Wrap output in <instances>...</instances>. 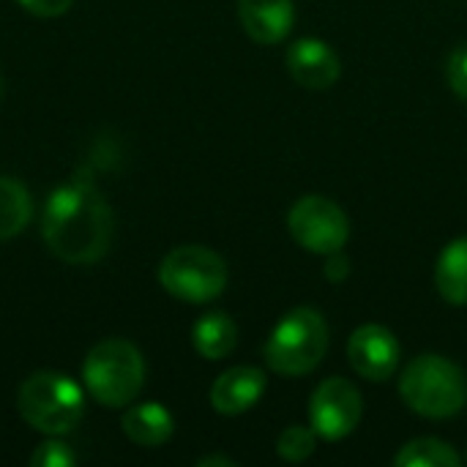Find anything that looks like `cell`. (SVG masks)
I'll list each match as a JSON object with an SVG mask.
<instances>
[{
    "instance_id": "obj_1",
    "label": "cell",
    "mask_w": 467,
    "mask_h": 467,
    "mask_svg": "<svg viewBox=\"0 0 467 467\" xmlns=\"http://www.w3.org/2000/svg\"><path fill=\"white\" fill-rule=\"evenodd\" d=\"M115 216L90 178L77 175L57 186L41 216V235L49 252L68 265L99 263L112 244Z\"/></svg>"
},
{
    "instance_id": "obj_2",
    "label": "cell",
    "mask_w": 467,
    "mask_h": 467,
    "mask_svg": "<svg viewBox=\"0 0 467 467\" xmlns=\"http://www.w3.org/2000/svg\"><path fill=\"white\" fill-rule=\"evenodd\" d=\"M82 383L101 408H126L145 386V358L129 339H101L85 356Z\"/></svg>"
},
{
    "instance_id": "obj_3",
    "label": "cell",
    "mask_w": 467,
    "mask_h": 467,
    "mask_svg": "<svg viewBox=\"0 0 467 467\" xmlns=\"http://www.w3.org/2000/svg\"><path fill=\"white\" fill-rule=\"evenodd\" d=\"M16 410L22 421L49 438L77 430L85 416L82 386L60 372H36L16 391Z\"/></svg>"
},
{
    "instance_id": "obj_4",
    "label": "cell",
    "mask_w": 467,
    "mask_h": 467,
    "mask_svg": "<svg viewBox=\"0 0 467 467\" xmlns=\"http://www.w3.org/2000/svg\"><path fill=\"white\" fill-rule=\"evenodd\" d=\"M400 394L410 410L427 419L457 416L467 402L465 375L460 367L443 356L427 353L413 358L402 369Z\"/></svg>"
},
{
    "instance_id": "obj_5",
    "label": "cell",
    "mask_w": 467,
    "mask_h": 467,
    "mask_svg": "<svg viewBox=\"0 0 467 467\" xmlns=\"http://www.w3.org/2000/svg\"><path fill=\"white\" fill-rule=\"evenodd\" d=\"M328 350V326L317 309L298 306L287 312L265 342V364L276 375L301 378L320 367Z\"/></svg>"
},
{
    "instance_id": "obj_6",
    "label": "cell",
    "mask_w": 467,
    "mask_h": 467,
    "mask_svg": "<svg viewBox=\"0 0 467 467\" xmlns=\"http://www.w3.org/2000/svg\"><path fill=\"white\" fill-rule=\"evenodd\" d=\"M159 282L178 301L208 304L227 287V263L208 246H175L159 265Z\"/></svg>"
},
{
    "instance_id": "obj_7",
    "label": "cell",
    "mask_w": 467,
    "mask_h": 467,
    "mask_svg": "<svg viewBox=\"0 0 467 467\" xmlns=\"http://www.w3.org/2000/svg\"><path fill=\"white\" fill-rule=\"evenodd\" d=\"M287 230L301 249L312 254H331L345 249L350 238V219L334 200L309 194L290 208Z\"/></svg>"
},
{
    "instance_id": "obj_8",
    "label": "cell",
    "mask_w": 467,
    "mask_h": 467,
    "mask_svg": "<svg viewBox=\"0 0 467 467\" xmlns=\"http://www.w3.org/2000/svg\"><path fill=\"white\" fill-rule=\"evenodd\" d=\"M361 413H364L361 391L345 378L323 380L309 400V421L315 435H320L323 441L348 438L358 427Z\"/></svg>"
},
{
    "instance_id": "obj_9",
    "label": "cell",
    "mask_w": 467,
    "mask_h": 467,
    "mask_svg": "<svg viewBox=\"0 0 467 467\" xmlns=\"http://www.w3.org/2000/svg\"><path fill=\"white\" fill-rule=\"evenodd\" d=\"M348 358L350 367L369 383H383L389 380L402 361V348L400 339L378 323H367L353 331L348 342Z\"/></svg>"
},
{
    "instance_id": "obj_10",
    "label": "cell",
    "mask_w": 467,
    "mask_h": 467,
    "mask_svg": "<svg viewBox=\"0 0 467 467\" xmlns=\"http://www.w3.org/2000/svg\"><path fill=\"white\" fill-rule=\"evenodd\" d=\"M287 71L298 85L309 90H328L339 79L342 63L326 41L298 38L287 52Z\"/></svg>"
},
{
    "instance_id": "obj_11",
    "label": "cell",
    "mask_w": 467,
    "mask_h": 467,
    "mask_svg": "<svg viewBox=\"0 0 467 467\" xmlns=\"http://www.w3.org/2000/svg\"><path fill=\"white\" fill-rule=\"evenodd\" d=\"M265 372L257 367H233L211 386V408L222 416H241L252 410L265 394Z\"/></svg>"
},
{
    "instance_id": "obj_12",
    "label": "cell",
    "mask_w": 467,
    "mask_h": 467,
    "mask_svg": "<svg viewBox=\"0 0 467 467\" xmlns=\"http://www.w3.org/2000/svg\"><path fill=\"white\" fill-rule=\"evenodd\" d=\"M238 16L257 44H279L296 25L293 0H238Z\"/></svg>"
},
{
    "instance_id": "obj_13",
    "label": "cell",
    "mask_w": 467,
    "mask_h": 467,
    "mask_svg": "<svg viewBox=\"0 0 467 467\" xmlns=\"http://www.w3.org/2000/svg\"><path fill=\"white\" fill-rule=\"evenodd\" d=\"M120 430L123 435L142 446V449H156L164 446L172 432H175V419L172 413L159 405V402H142V405H131L123 419H120Z\"/></svg>"
},
{
    "instance_id": "obj_14",
    "label": "cell",
    "mask_w": 467,
    "mask_h": 467,
    "mask_svg": "<svg viewBox=\"0 0 467 467\" xmlns=\"http://www.w3.org/2000/svg\"><path fill=\"white\" fill-rule=\"evenodd\" d=\"M194 350L208 361L227 358L238 345V326L227 312H208L192 328Z\"/></svg>"
},
{
    "instance_id": "obj_15",
    "label": "cell",
    "mask_w": 467,
    "mask_h": 467,
    "mask_svg": "<svg viewBox=\"0 0 467 467\" xmlns=\"http://www.w3.org/2000/svg\"><path fill=\"white\" fill-rule=\"evenodd\" d=\"M435 285L443 301L467 306V238L451 241L435 265Z\"/></svg>"
},
{
    "instance_id": "obj_16",
    "label": "cell",
    "mask_w": 467,
    "mask_h": 467,
    "mask_svg": "<svg viewBox=\"0 0 467 467\" xmlns=\"http://www.w3.org/2000/svg\"><path fill=\"white\" fill-rule=\"evenodd\" d=\"M33 219V197L16 178L0 175V241L19 235Z\"/></svg>"
},
{
    "instance_id": "obj_17",
    "label": "cell",
    "mask_w": 467,
    "mask_h": 467,
    "mask_svg": "<svg viewBox=\"0 0 467 467\" xmlns=\"http://www.w3.org/2000/svg\"><path fill=\"white\" fill-rule=\"evenodd\" d=\"M394 465L400 467H457L462 465V457L438 438H419L400 449L394 457Z\"/></svg>"
},
{
    "instance_id": "obj_18",
    "label": "cell",
    "mask_w": 467,
    "mask_h": 467,
    "mask_svg": "<svg viewBox=\"0 0 467 467\" xmlns=\"http://www.w3.org/2000/svg\"><path fill=\"white\" fill-rule=\"evenodd\" d=\"M315 446H317V438H315V430L309 427H301V424H293L287 427L279 441H276V454L285 460V462H304L315 454Z\"/></svg>"
},
{
    "instance_id": "obj_19",
    "label": "cell",
    "mask_w": 467,
    "mask_h": 467,
    "mask_svg": "<svg viewBox=\"0 0 467 467\" xmlns=\"http://www.w3.org/2000/svg\"><path fill=\"white\" fill-rule=\"evenodd\" d=\"M30 465L33 467H74L77 465V454L71 446L60 443V441H44L41 446H36V451L30 454Z\"/></svg>"
},
{
    "instance_id": "obj_20",
    "label": "cell",
    "mask_w": 467,
    "mask_h": 467,
    "mask_svg": "<svg viewBox=\"0 0 467 467\" xmlns=\"http://www.w3.org/2000/svg\"><path fill=\"white\" fill-rule=\"evenodd\" d=\"M446 77H449V85L451 90L465 99L467 101V44L457 47L449 57V66H446Z\"/></svg>"
},
{
    "instance_id": "obj_21",
    "label": "cell",
    "mask_w": 467,
    "mask_h": 467,
    "mask_svg": "<svg viewBox=\"0 0 467 467\" xmlns=\"http://www.w3.org/2000/svg\"><path fill=\"white\" fill-rule=\"evenodd\" d=\"M27 14L41 16V19H52V16H63L74 0H16Z\"/></svg>"
},
{
    "instance_id": "obj_22",
    "label": "cell",
    "mask_w": 467,
    "mask_h": 467,
    "mask_svg": "<svg viewBox=\"0 0 467 467\" xmlns=\"http://www.w3.org/2000/svg\"><path fill=\"white\" fill-rule=\"evenodd\" d=\"M328 260H326V279L328 282H345L348 279V274H350V260H348V254L339 249V252H331V254H326Z\"/></svg>"
},
{
    "instance_id": "obj_23",
    "label": "cell",
    "mask_w": 467,
    "mask_h": 467,
    "mask_svg": "<svg viewBox=\"0 0 467 467\" xmlns=\"http://www.w3.org/2000/svg\"><path fill=\"white\" fill-rule=\"evenodd\" d=\"M200 467H235V460H230V457H202L200 462H197Z\"/></svg>"
},
{
    "instance_id": "obj_24",
    "label": "cell",
    "mask_w": 467,
    "mask_h": 467,
    "mask_svg": "<svg viewBox=\"0 0 467 467\" xmlns=\"http://www.w3.org/2000/svg\"><path fill=\"white\" fill-rule=\"evenodd\" d=\"M0 90H3V82H0Z\"/></svg>"
},
{
    "instance_id": "obj_25",
    "label": "cell",
    "mask_w": 467,
    "mask_h": 467,
    "mask_svg": "<svg viewBox=\"0 0 467 467\" xmlns=\"http://www.w3.org/2000/svg\"><path fill=\"white\" fill-rule=\"evenodd\" d=\"M465 460H467V451H465Z\"/></svg>"
}]
</instances>
